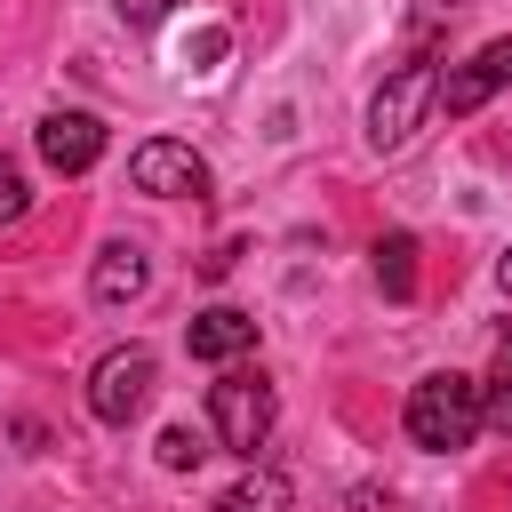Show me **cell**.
<instances>
[{
    "mask_svg": "<svg viewBox=\"0 0 512 512\" xmlns=\"http://www.w3.org/2000/svg\"><path fill=\"white\" fill-rule=\"evenodd\" d=\"M216 512H296V488H288V472H272V464H248L224 496H216Z\"/></svg>",
    "mask_w": 512,
    "mask_h": 512,
    "instance_id": "cell-10",
    "label": "cell"
},
{
    "mask_svg": "<svg viewBox=\"0 0 512 512\" xmlns=\"http://www.w3.org/2000/svg\"><path fill=\"white\" fill-rule=\"evenodd\" d=\"M32 144H40V160H48L56 176H88V168L104 160V120H96V112H48V120L32 128Z\"/></svg>",
    "mask_w": 512,
    "mask_h": 512,
    "instance_id": "cell-7",
    "label": "cell"
},
{
    "mask_svg": "<svg viewBox=\"0 0 512 512\" xmlns=\"http://www.w3.org/2000/svg\"><path fill=\"white\" fill-rule=\"evenodd\" d=\"M120 8V24H136V32H152L160 16H168V0H112Z\"/></svg>",
    "mask_w": 512,
    "mask_h": 512,
    "instance_id": "cell-15",
    "label": "cell"
},
{
    "mask_svg": "<svg viewBox=\"0 0 512 512\" xmlns=\"http://www.w3.org/2000/svg\"><path fill=\"white\" fill-rule=\"evenodd\" d=\"M200 456H208V440H200L192 424H168V432H160V464H168V472H192Z\"/></svg>",
    "mask_w": 512,
    "mask_h": 512,
    "instance_id": "cell-13",
    "label": "cell"
},
{
    "mask_svg": "<svg viewBox=\"0 0 512 512\" xmlns=\"http://www.w3.org/2000/svg\"><path fill=\"white\" fill-rule=\"evenodd\" d=\"M400 424H408V440H416V448H432V456L472 448V440H480V424H488V408H480V376H456V368L416 376V384H408Z\"/></svg>",
    "mask_w": 512,
    "mask_h": 512,
    "instance_id": "cell-1",
    "label": "cell"
},
{
    "mask_svg": "<svg viewBox=\"0 0 512 512\" xmlns=\"http://www.w3.org/2000/svg\"><path fill=\"white\" fill-rule=\"evenodd\" d=\"M480 408H488L496 432H512V328L496 336V360H488V376H480Z\"/></svg>",
    "mask_w": 512,
    "mask_h": 512,
    "instance_id": "cell-12",
    "label": "cell"
},
{
    "mask_svg": "<svg viewBox=\"0 0 512 512\" xmlns=\"http://www.w3.org/2000/svg\"><path fill=\"white\" fill-rule=\"evenodd\" d=\"M152 384H160V360H152L144 344H112V352L88 368V416H96V424H136L144 400H152Z\"/></svg>",
    "mask_w": 512,
    "mask_h": 512,
    "instance_id": "cell-4",
    "label": "cell"
},
{
    "mask_svg": "<svg viewBox=\"0 0 512 512\" xmlns=\"http://www.w3.org/2000/svg\"><path fill=\"white\" fill-rule=\"evenodd\" d=\"M496 288H504V296H512V248H504V256H496Z\"/></svg>",
    "mask_w": 512,
    "mask_h": 512,
    "instance_id": "cell-16",
    "label": "cell"
},
{
    "mask_svg": "<svg viewBox=\"0 0 512 512\" xmlns=\"http://www.w3.org/2000/svg\"><path fill=\"white\" fill-rule=\"evenodd\" d=\"M496 88H512V40H488V48H472L464 64H448V72H440V112H448V120H472Z\"/></svg>",
    "mask_w": 512,
    "mask_h": 512,
    "instance_id": "cell-6",
    "label": "cell"
},
{
    "mask_svg": "<svg viewBox=\"0 0 512 512\" xmlns=\"http://www.w3.org/2000/svg\"><path fill=\"white\" fill-rule=\"evenodd\" d=\"M88 288H96V304H136V296L152 288V256H144L136 240H112V248L96 256Z\"/></svg>",
    "mask_w": 512,
    "mask_h": 512,
    "instance_id": "cell-9",
    "label": "cell"
},
{
    "mask_svg": "<svg viewBox=\"0 0 512 512\" xmlns=\"http://www.w3.org/2000/svg\"><path fill=\"white\" fill-rule=\"evenodd\" d=\"M272 416H280V400H272V384H264L256 368H224V376L208 384V424H216V440H224L232 456L256 464V448L272 440Z\"/></svg>",
    "mask_w": 512,
    "mask_h": 512,
    "instance_id": "cell-3",
    "label": "cell"
},
{
    "mask_svg": "<svg viewBox=\"0 0 512 512\" xmlns=\"http://www.w3.org/2000/svg\"><path fill=\"white\" fill-rule=\"evenodd\" d=\"M184 352H192V360L232 368L240 352H256V312H240V304H208V312L184 328Z\"/></svg>",
    "mask_w": 512,
    "mask_h": 512,
    "instance_id": "cell-8",
    "label": "cell"
},
{
    "mask_svg": "<svg viewBox=\"0 0 512 512\" xmlns=\"http://www.w3.org/2000/svg\"><path fill=\"white\" fill-rule=\"evenodd\" d=\"M424 112H440V72H432V56H408V64L368 96V144H376V152H408L416 128H424Z\"/></svg>",
    "mask_w": 512,
    "mask_h": 512,
    "instance_id": "cell-2",
    "label": "cell"
},
{
    "mask_svg": "<svg viewBox=\"0 0 512 512\" xmlns=\"http://www.w3.org/2000/svg\"><path fill=\"white\" fill-rule=\"evenodd\" d=\"M24 208H32V184H24L16 168H0V224H16Z\"/></svg>",
    "mask_w": 512,
    "mask_h": 512,
    "instance_id": "cell-14",
    "label": "cell"
},
{
    "mask_svg": "<svg viewBox=\"0 0 512 512\" xmlns=\"http://www.w3.org/2000/svg\"><path fill=\"white\" fill-rule=\"evenodd\" d=\"M376 288H384L392 304L416 296V240H408V232H384V240H376Z\"/></svg>",
    "mask_w": 512,
    "mask_h": 512,
    "instance_id": "cell-11",
    "label": "cell"
},
{
    "mask_svg": "<svg viewBox=\"0 0 512 512\" xmlns=\"http://www.w3.org/2000/svg\"><path fill=\"white\" fill-rule=\"evenodd\" d=\"M128 184L152 192V200H200L208 192V160L192 144H176V136H152V144L128 152Z\"/></svg>",
    "mask_w": 512,
    "mask_h": 512,
    "instance_id": "cell-5",
    "label": "cell"
}]
</instances>
